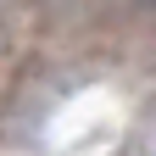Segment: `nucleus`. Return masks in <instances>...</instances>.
I'll use <instances>...</instances> for the list:
<instances>
[]
</instances>
